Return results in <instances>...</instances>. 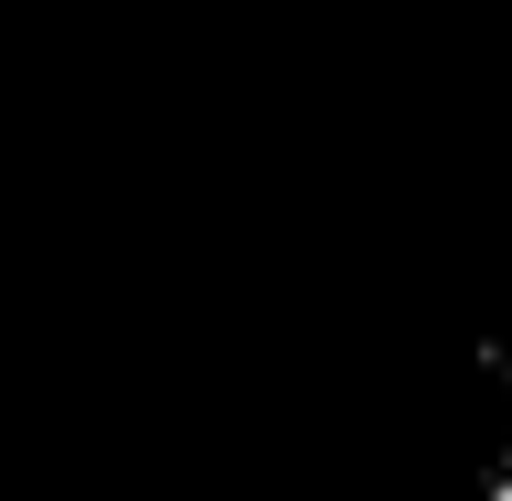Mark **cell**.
I'll return each mask as SVG.
<instances>
[{"label": "cell", "mask_w": 512, "mask_h": 501, "mask_svg": "<svg viewBox=\"0 0 512 501\" xmlns=\"http://www.w3.org/2000/svg\"><path fill=\"white\" fill-rule=\"evenodd\" d=\"M480 501H512V480H491V491H480Z\"/></svg>", "instance_id": "6da1fadb"}]
</instances>
